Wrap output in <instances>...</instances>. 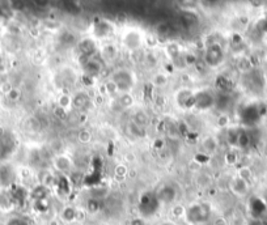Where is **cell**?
Masks as SVG:
<instances>
[{
  "label": "cell",
  "instance_id": "obj_7",
  "mask_svg": "<svg viewBox=\"0 0 267 225\" xmlns=\"http://www.w3.org/2000/svg\"><path fill=\"white\" fill-rule=\"evenodd\" d=\"M227 51L222 42L214 43L211 46L205 47V55H203V63L209 69H218L225 63Z\"/></svg>",
  "mask_w": 267,
  "mask_h": 225
},
{
  "label": "cell",
  "instance_id": "obj_36",
  "mask_svg": "<svg viewBox=\"0 0 267 225\" xmlns=\"http://www.w3.org/2000/svg\"><path fill=\"white\" fill-rule=\"evenodd\" d=\"M212 225H228V220L225 219L224 216H216L215 219L212 220Z\"/></svg>",
  "mask_w": 267,
  "mask_h": 225
},
{
  "label": "cell",
  "instance_id": "obj_34",
  "mask_svg": "<svg viewBox=\"0 0 267 225\" xmlns=\"http://www.w3.org/2000/svg\"><path fill=\"white\" fill-rule=\"evenodd\" d=\"M6 225H29V222L26 221L24 217H20V216H11L7 220Z\"/></svg>",
  "mask_w": 267,
  "mask_h": 225
},
{
  "label": "cell",
  "instance_id": "obj_17",
  "mask_svg": "<svg viewBox=\"0 0 267 225\" xmlns=\"http://www.w3.org/2000/svg\"><path fill=\"white\" fill-rule=\"evenodd\" d=\"M16 206V202L13 199V195L10 190L0 189V212L10 213Z\"/></svg>",
  "mask_w": 267,
  "mask_h": 225
},
{
  "label": "cell",
  "instance_id": "obj_23",
  "mask_svg": "<svg viewBox=\"0 0 267 225\" xmlns=\"http://www.w3.org/2000/svg\"><path fill=\"white\" fill-rule=\"evenodd\" d=\"M231 123L232 119L228 111H222V113H219L218 117L215 118V127L219 128V130H228V128L231 127Z\"/></svg>",
  "mask_w": 267,
  "mask_h": 225
},
{
  "label": "cell",
  "instance_id": "obj_33",
  "mask_svg": "<svg viewBox=\"0 0 267 225\" xmlns=\"http://www.w3.org/2000/svg\"><path fill=\"white\" fill-rule=\"evenodd\" d=\"M100 209H101V202L89 198L88 203H87V211L91 213H97Z\"/></svg>",
  "mask_w": 267,
  "mask_h": 225
},
{
  "label": "cell",
  "instance_id": "obj_12",
  "mask_svg": "<svg viewBox=\"0 0 267 225\" xmlns=\"http://www.w3.org/2000/svg\"><path fill=\"white\" fill-rule=\"evenodd\" d=\"M228 189L232 194L237 198H244L248 195L249 189H250V183L240 178L238 176H232L231 180L228 181Z\"/></svg>",
  "mask_w": 267,
  "mask_h": 225
},
{
  "label": "cell",
  "instance_id": "obj_35",
  "mask_svg": "<svg viewBox=\"0 0 267 225\" xmlns=\"http://www.w3.org/2000/svg\"><path fill=\"white\" fill-rule=\"evenodd\" d=\"M128 225H147L146 224V219L143 216H138V217H132L128 222Z\"/></svg>",
  "mask_w": 267,
  "mask_h": 225
},
{
  "label": "cell",
  "instance_id": "obj_27",
  "mask_svg": "<svg viewBox=\"0 0 267 225\" xmlns=\"http://www.w3.org/2000/svg\"><path fill=\"white\" fill-rule=\"evenodd\" d=\"M236 176H238L240 178H242V180L246 181L248 183H251V181H253V178H254L253 169H251L249 165H241L240 168H237Z\"/></svg>",
  "mask_w": 267,
  "mask_h": 225
},
{
  "label": "cell",
  "instance_id": "obj_25",
  "mask_svg": "<svg viewBox=\"0 0 267 225\" xmlns=\"http://www.w3.org/2000/svg\"><path fill=\"white\" fill-rule=\"evenodd\" d=\"M60 220L67 222V224L76 221V220H78V211H76L75 207L72 206L63 207L62 211H60Z\"/></svg>",
  "mask_w": 267,
  "mask_h": 225
},
{
  "label": "cell",
  "instance_id": "obj_24",
  "mask_svg": "<svg viewBox=\"0 0 267 225\" xmlns=\"http://www.w3.org/2000/svg\"><path fill=\"white\" fill-rule=\"evenodd\" d=\"M110 189L105 186H96L91 189V199H96L98 202L106 200L110 196Z\"/></svg>",
  "mask_w": 267,
  "mask_h": 225
},
{
  "label": "cell",
  "instance_id": "obj_18",
  "mask_svg": "<svg viewBox=\"0 0 267 225\" xmlns=\"http://www.w3.org/2000/svg\"><path fill=\"white\" fill-rule=\"evenodd\" d=\"M55 105L59 106V108L64 109L65 111L71 113V111L74 110V105H72V92H59Z\"/></svg>",
  "mask_w": 267,
  "mask_h": 225
},
{
  "label": "cell",
  "instance_id": "obj_2",
  "mask_svg": "<svg viewBox=\"0 0 267 225\" xmlns=\"http://www.w3.org/2000/svg\"><path fill=\"white\" fill-rule=\"evenodd\" d=\"M82 79V72L71 64H60L52 73V85L59 92H72Z\"/></svg>",
  "mask_w": 267,
  "mask_h": 225
},
{
  "label": "cell",
  "instance_id": "obj_32",
  "mask_svg": "<svg viewBox=\"0 0 267 225\" xmlns=\"http://www.w3.org/2000/svg\"><path fill=\"white\" fill-rule=\"evenodd\" d=\"M52 115L56 118V119H59V121H67L70 117V113L69 111H65L64 109L59 108V106H54V109H52Z\"/></svg>",
  "mask_w": 267,
  "mask_h": 225
},
{
  "label": "cell",
  "instance_id": "obj_8",
  "mask_svg": "<svg viewBox=\"0 0 267 225\" xmlns=\"http://www.w3.org/2000/svg\"><path fill=\"white\" fill-rule=\"evenodd\" d=\"M194 95H195V88L182 85L173 93V102L178 110L183 113H191L194 111Z\"/></svg>",
  "mask_w": 267,
  "mask_h": 225
},
{
  "label": "cell",
  "instance_id": "obj_15",
  "mask_svg": "<svg viewBox=\"0 0 267 225\" xmlns=\"http://www.w3.org/2000/svg\"><path fill=\"white\" fill-rule=\"evenodd\" d=\"M199 144H201V149L203 151V154L207 155V156L212 157L215 156V155H218L220 143H219V139L216 135L214 134L205 135Z\"/></svg>",
  "mask_w": 267,
  "mask_h": 225
},
{
  "label": "cell",
  "instance_id": "obj_1",
  "mask_svg": "<svg viewBox=\"0 0 267 225\" xmlns=\"http://www.w3.org/2000/svg\"><path fill=\"white\" fill-rule=\"evenodd\" d=\"M118 43L123 52L139 54L146 50L148 45V34L142 26L126 24L118 30Z\"/></svg>",
  "mask_w": 267,
  "mask_h": 225
},
{
  "label": "cell",
  "instance_id": "obj_16",
  "mask_svg": "<svg viewBox=\"0 0 267 225\" xmlns=\"http://www.w3.org/2000/svg\"><path fill=\"white\" fill-rule=\"evenodd\" d=\"M92 102V98L85 91H76L72 92V105H74V110L84 111L88 108L89 104Z\"/></svg>",
  "mask_w": 267,
  "mask_h": 225
},
{
  "label": "cell",
  "instance_id": "obj_20",
  "mask_svg": "<svg viewBox=\"0 0 267 225\" xmlns=\"http://www.w3.org/2000/svg\"><path fill=\"white\" fill-rule=\"evenodd\" d=\"M117 102L123 110H131L137 105V98L134 93H119L117 96Z\"/></svg>",
  "mask_w": 267,
  "mask_h": 225
},
{
  "label": "cell",
  "instance_id": "obj_5",
  "mask_svg": "<svg viewBox=\"0 0 267 225\" xmlns=\"http://www.w3.org/2000/svg\"><path fill=\"white\" fill-rule=\"evenodd\" d=\"M212 216V209L207 203H192L186 207L185 220L190 225H203L209 222Z\"/></svg>",
  "mask_w": 267,
  "mask_h": 225
},
{
  "label": "cell",
  "instance_id": "obj_31",
  "mask_svg": "<svg viewBox=\"0 0 267 225\" xmlns=\"http://www.w3.org/2000/svg\"><path fill=\"white\" fill-rule=\"evenodd\" d=\"M4 97H6L7 101L11 102V104H16V102H19L20 100H21V97H23V91L17 88V87H13L10 93L4 96Z\"/></svg>",
  "mask_w": 267,
  "mask_h": 225
},
{
  "label": "cell",
  "instance_id": "obj_19",
  "mask_svg": "<svg viewBox=\"0 0 267 225\" xmlns=\"http://www.w3.org/2000/svg\"><path fill=\"white\" fill-rule=\"evenodd\" d=\"M131 121H132L135 124H138L139 127L147 130V128L150 127V124H151V117L146 110L139 109V110H137L135 113H134Z\"/></svg>",
  "mask_w": 267,
  "mask_h": 225
},
{
  "label": "cell",
  "instance_id": "obj_21",
  "mask_svg": "<svg viewBox=\"0 0 267 225\" xmlns=\"http://www.w3.org/2000/svg\"><path fill=\"white\" fill-rule=\"evenodd\" d=\"M128 172H130V168H128L127 164H124L123 161L122 163L115 164L114 169H113V178L117 182H123L128 176Z\"/></svg>",
  "mask_w": 267,
  "mask_h": 225
},
{
  "label": "cell",
  "instance_id": "obj_22",
  "mask_svg": "<svg viewBox=\"0 0 267 225\" xmlns=\"http://www.w3.org/2000/svg\"><path fill=\"white\" fill-rule=\"evenodd\" d=\"M126 131H127V134L130 135L131 137L137 139V140H143V139H146V137L148 136V135H147V130L139 127V126L134 123L132 121H130L127 123V126H126Z\"/></svg>",
  "mask_w": 267,
  "mask_h": 225
},
{
  "label": "cell",
  "instance_id": "obj_10",
  "mask_svg": "<svg viewBox=\"0 0 267 225\" xmlns=\"http://www.w3.org/2000/svg\"><path fill=\"white\" fill-rule=\"evenodd\" d=\"M51 168L59 174H69L75 169V161L69 154L58 152L51 157Z\"/></svg>",
  "mask_w": 267,
  "mask_h": 225
},
{
  "label": "cell",
  "instance_id": "obj_6",
  "mask_svg": "<svg viewBox=\"0 0 267 225\" xmlns=\"http://www.w3.org/2000/svg\"><path fill=\"white\" fill-rule=\"evenodd\" d=\"M216 95L218 92L211 88H196L194 95V111L196 113H207L215 109Z\"/></svg>",
  "mask_w": 267,
  "mask_h": 225
},
{
  "label": "cell",
  "instance_id": "obj_26",
  "mask_svg": "<svg viewBox=\"0 0 267 225\" xmlns=\"http://www.w3.org/2000/svg\"><path fill=\"white\" fill-rule=\"evenodd\" d=\"M76 140H78L79 144H82V145H88L93 140V134H92V131L89 128L83 127L78 131Z\"/></svg>",
  "mask_w": 267,
  "mask_h": 225
},
{
  "label": "cell",
  "instance_id": "obj_30",
  "mask_svg": "<svg viewBox=\"0 0 267 225\" xmlns=\"http://www.w3.org/2000/svg\"><path fill=\"white\" fill-rule=\"evenodd\" d=\"M224 161L228 167H235L238 163V155L235 147H231L227 154L224 155Z\"/></svg>",
  "mask_w": 267,
  "mask_h": 225
},
{
  "label": "cell",
  "instance_id": "obj_13",
  "mask_svg": "<svg viewBox=\"0 0 267 225\" xmlns=\"http://www.w3.org/2000/svg\"><path fill=\"white\" fill-rule=\"evenodd\" d=\"M150 84L152 85L153 89L157 91H164L169 87L170 84V75L163 69H155L150 78Z\"/></svg>",
  "mask_w": 267,
  "mask_h": 225
},
{
  "label": "cell",
  "instance_id": "obj_4",
  "mask_svg": "<svg viewBox=\"0 0 267 225\" xmlns=\"http://www.w3.org/2000/svg\"><path fill=\"white\" fill-rule=\"evenodd\" d=\"M88 36L96 39L98 43L113 41V37L118 36V29L115 24L108 19H100L93 21L89 26Z\"/></svg>",
  "mask_w": 267,
  "mask_h": 225
},
{
  "label": "cell",
  "instance_id": "obj_11",
  "mask_svg": "<svg viewBox=\"0 0 267 225\" xmlns=\"http://www.w3.org/2000/svg\"><path fill=\"white\" fill-rule=\"evenodd\" d=\"M104 67L105 64L102 63L101 59L98 58V55H96L85 59L84 62L80 63V72H82L83 76L96 79L101 75L102 71H104Z\"/></svg>",
  "mask_w": 267,
  "mask_h": 225
},
{
  "label": "cell",
  "instance_id": "obj_28",
  "mask_svg": "<svg viewBox=\"0 0 267 225\" xmlns=\"http://www.w3.org/2000/svg\"><path fill=\"white\" fill-rule=\"evenodd\" d=\"M55 181H56L55 174L52 173L50 169L45 170V172H43V174H42V177H41V185H42L43 187H46V189H49V187L54 186V185H55Z\"/></svg>",
  "mask_w": 267,
  "mask_h": 225
},
{
  "label": "cell",
  "instance_id": "obj_14",
  "mask_svg": "<svg viewBox=\"0 0 267 225\" xmlns=\"http://www.w3.org/2000/svg\"><path fill=\"white\" fill-rule=\"evenodd\" d=\"M156 198L159 200V203H165V204H172V203L176 202L177 195H178V191H177V187L174 185H163L160 187L159 191L156 194Z\"/></svg>",
  "mask_w": 267,
  "mask_h": 225
},
{
  "label": "cell",
  "instance_id": "obj_3",
  "mask_svg": "<svg viewBox=\"0 0 267 225\" xmlns=\"http://www.w3.org/2000/svg\"><path fill=\"white\" fill-rule=\"evenodd\" d=\"M109 79L117 85L119 93H134L139 84V78L135 69L122 65V67H115L110 72Z\"/></svg>",
  "mask_w": 267,
  "mask_h": 225
},
{
  "label": "cell",
  "instance_id": "obj_29",
  "mask_svg": "<svg viewBox=\"0 0 267 225\" xmlns=\"http://www.w3.org/2000/svg\"><path fill=\"white\" fill-rule=\"evenodd\" d=\"M102 88H104L105 95L109 96V97H117L119 95V92H118L117 85L114 83L111 82L110 79H106L104 83H102Z\"/></svg>",
  "mask_w": 267,
  "mask_h": 225
},
{
  "label": "cell",
  "instance_id": "obj_38",
  "mask_svg": "<svg viewBox=\"0 0 267 225\" xmlns=\"http://www.w3.org/2000/svg\"><path fill=\"white\" fill-rule=\"evenodd\" d=\"M161 225H177L176 222H173V221H169V220H168V221H164L163 224Z\"/></svg>",
  "mask_w": 267,
  "mask_h": 225
},
{
  "label": "cell",
  "instance_id": "obj_9",
  "mask_svg": "<svg viewBox=\"0 0 267 225\" xmlns=\"http://www.w3.org/2000/svg\"><path fill=\"white\" fill-rule=\"evenodd\" d=\"M121 47L119 43L108 41V42H101L98 45V58L101 59L105 65H111L117 62L121 56Z\"/></svg>",
  "mask_w": 267,
  "mask_h": 225
},
{
  "label": "cell",
  "instance_id": "obj_37",
  "mask_svg": "<svg viewBox=\"0 0 267 225\" xmlns=\"http://www.w3.org/2000/svg\"><path fill=\"white\" fill-rule=\"evenodd\" d=\"M261 76H262V80H263V83L267 85V64L263 65V68H262Z\"/></svg>",
  "mask_w": 267,
  "mask_h": 225
}]
</instances>
